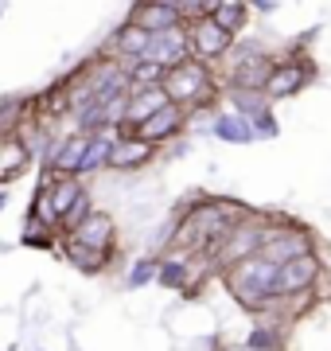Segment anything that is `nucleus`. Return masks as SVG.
I'll list each match as a JSON object with an SVG mask.
<instances>
[{"mask_svg": "<svg viewBox=\"0 0 331 351\" xmlns=\"http://www.w3.org/2000/svg\"><path fill=\"white\" fill-rule=\"evenodd\" d=\"M63 239L78 242V246H86V250L114 254V258H117V219H114V211L94 207L86 223L78 226V230H70V234H63Z\"/></svg>", "mask_w": 331, "mask_h": 351, "instance_id": "obj_7", "label": "nucleus"}, {"mask_svg": "<svg viewBox=\"0 0 331 351\" xmlns=\"http://www.w3.org/2000/svg\"><path fill=\"white\" fill-rule=\"evenodd\" d=\"M187 43H191V59H199V63H207V66L226 63L230 47H234V39H230L226 32L211 20V16L187 27Z\"/></svg>", "mask_w": 331, "mask_h": 351, "instance_id": "obj_8", "label": "nucleus"}, {"mask_svg": "<svg viewBox=\"0 0 331 351\" xmlns=\"http://www.w3.org/2000/svg\"><path fill=\"white\" fill-rule=\"evenodd\" d=\"M254 129H257V141H273V137H280V125H277V117H273V110L269 113H261V117H254Z\"/></svg>", "mask_w": 331, "mask_h": 351, "instance_id": "obj_23", "label": "nucleus"}, {"mask_svg": "<svg viewBox=\"0 0 331 351\" xmlns=\"http://www.w3.org/2000/svg\"><path fill=\"white\" fill-rule=\"evenodd\" d=\"M316 63H312V55L300 47H293L289 55H277V66H273V75H269V101H289L296 98L308 82H316Z\"/></svg>", "mask_w": 331, "mask_h": 351, "instance_id": "obj_5", "label": "nucleus"}, {"mask_svg": "<svg viewBox=\"0 0 331 351\" xmlns=\"http://www.w3.org/2000/svg\"><path fill=\"white\" fill-rule=\"evenodd\" d=\"M183 129H187V110H183V106H176V101H168L156 117H148V121L137 129V137L148 141L153 149H164L168 141H176Z\"/></svg>", "mask_w": 331, "mask_h": 351, "instance_id": "obj_12", "label": "nucleus"}, {"mask_svg": "<svg viewBox=\"0 0 331 351\" xmlns=\"http://www.w3.org/2000/svg\"><path fill=\"white\" fill-rule=\"evenodd\" d=\"M222 281H226V289H230V297H234V304L257 320V316L269 308V301L277 297L280 265H273L265 254H261V258H250V262H242V265H234V269H226V274H222Z\"/></svg>", "mask_w": 331, "mask_h": 351, "instance_id": "obj_2", "label": "nucleus"}, {"mask_svg": "<svg viewBox=\"0 0 331 351\" xmlns=\"http://www.w3.org/2000/svg\"><path fill=\"white\" fill-rule=\"evenodd\" d=\"M222 101H226V110H230V113H238V117H250V121L273 110V101H269L265 90H234V86H226V90H222Z\"/></svg>", "mask_w": 331, "mask_h": 351, "instance_id": "obj_18", "label": "nucleus"}, {"mask_svg": "<svg viewBox=\"0 0 331 351\" xmlns=\"http://www.w3.org/2000/svg\"><path fill=\"white\" fill-rule=\"evenodd\" d=\"M312 301H316V304H331V269L319 274L316 289H312Z\"/></svg>", "mask_w": 331, "mask_h": 351, "instance_id": "obj_24", "label": "nucleus"}, {"mask_svg": "<svg viewBox=\"0 0 331 351\" xmlns=\"http://www.w3.org/2000/svg\"><path fill=\"white\" fill-rule=\"evenodd\" d=\"M144 59L156 66H172L187 63L191 59V43H187V27H172V32H160V36H148V51H144Z\"/></svg>", "mask_w": 331, "mask_h": 351, "instance_id": "obj_11", "label": "nucleus"}, {"mask_svg": "<svg viewBox=\"0 0 331 351\" xmlns=\"http://www.w3.org/2000/svg\"><path fill=\"white\" fill-rule=\"evenodd\" d=\"M0 16H4V4H0Z\"/></svg>", "mask_w": 331, "mask_h": 351, "instance_id": "obj_27", "label": "nucleus"}, {"mask_svg": "<svg viewBox=\"0 0 331 351\" xmlns=\"http://www.w3.org/2000/svg\"><path fill=\"white\" fill-rule=\"evenodd\" d=\"M144 51H148V36L140 32L137 24H129V20H121V24L114 27V36H109V59H117V63H137V59H144Z\"/></svg>", "mask_w": 331, "mask_h": 351, "instance_id": "obj_14", "label": "nucleus"}, {"mask_svg": "<svg viewBox=\"0 0 331 351\" xmlns=\"http://www.w3.org/2000/svg\"><path fill=\"white\" fill-rule=\"evenodd\" d=\"M269 223H273V230H269L265 242V258L273 265H289L304 254H316V230L312 226H304L300 219L284 211H269Z\"/></svg>", "mask_w": 331, "mask_h": 351, "instance_id": "obj_4", "label": "nucleus"}, {"mask_svg": "<svg viewBox=\"0 0 331 351\" xmlns=\"http://www.w3.org/2000/svg\"><path fill=\"white\" fill-rule=\"evenodd\" d=\"M125 20L137 24L144 36H160V32L183 27L179 24V12H176V0H144V4H133Z\"/></svg>", "mask_w": 331, "mask_h": 351, "instance_id": "obj_10", "label": "nucleus"}, {"mask_svg": "<svg viewBox=\"0 0 331 351\" xmlns=\"http://www.w3.org/2000/svg\"><path fill=\"white\" fill-rule=\"evenodd\" d=\"M164 66L148 63V59H137V63H125V78H129V94L133 90H156L164 86Z\"/></svg>", "mask_w": 331, "mask_h": 351, "instance_id": "obj_20", "label": "nucleus"}, {"mask_svg": "<svg viewBox=\"0 0 331 351\" xmlns=\"http://www.w3.org/2000/svg\"><path fill=\"white\" fill-rule=\"evenodd\" d=\"M164 94H168V101L191 110V106H199V101L222 94V82H218L215 66L199 63V59H187V63L172 66V71L164 75Z\"/></svg>", "mask_w": 331, "mask_h": 351, "instance_id": "obj_3", "label": "nucleus"}, {"mask_svg": "<svg viewBox=\"0 0 331 351\" xmlns=\"http://www.w3.org/2000/svg\"><path fill=\"white\" fill-rule=\"evenodd\" d=\"M211 20H215L230 39H242V32L254 24V4H250V0H215Z\"/></svg>", "mask_w": 331, "mask_h": 351, "instance_id": "obj_16", "label": "nucleus"}, {"mask_svg": "<svg viewBox=\"0 0 331 351\" xmlns=\"http://www.w3.org/2000/svg\"><path fill=\"white\" fill-rule=\"evenodd\" d=\"M20 242H24V246H36V250H59L63 234H59L55 226H47L43 219H31V215H27L24 230H20Z\"/></svg>", "mask_w": 331, "mask_h": 351, "instance_id": "obj_19", "label": "nucleus"}, {"mask_svg": "<svg viewBox=\"0 0 331 351\" xmlns=\"http://www.w3.org/2000/svg\"><path fill=\"white\" fill-rule=\"evenodd\" d=\"M176 12H179V24L191 27L215 12V0H176Z\"/></svg>", "mask_w": 331, "mask_h": 351, "instance_id": "obj_22", "label": "nucleus"}, {"mask_svg": "<svg viewBox=\"0 0 331 351\" xmlns=\"http://www.w3.org/2000/svg\"><path fill=\"white\" fill-rule=\"evenodd\" d=\"M211 133H215L222 145H257V129L250 117H238L230 110H218L211 117Z\"/></svg>", "mask_w": 331, "mask_h": 351, "instance_id": "obj_15", "label": "nucleus"}, {"mask_svg": "<svg viewBox=\"0 0 331 351\" xmlns=\"http://www.w3.org/2000/svg\"><path fill=\"white\" fill-rule=\"evenodd\" d=\"M156 274H160V254H140V258H133L129 269H125V289L156 285Z\"/></svg>", "mask_w": 331, "mask_h": 351, "instance_id": "obj_21", "label": "nucleus"}, {"mask_svg": "<svg viewBox=\"0 0 331 351\" xmlns=\"http://www.w3.org/2000/svg\"><path fill=\"white\" fill-rule=\"evenodd\" d=\"M4 203H8V188H0V211H4Z\"/></svg>", "mask_w": 331, "mask_h": 351, "instance_id": "obj_26", "label": "nucleus"}, {"mask_svg": "<svg viewBox=\"0 0 331 351\" xmlns=\"http://www.w3.org/2000/svg\"><path fill=\"white\" fill-rule=\"evenodd\" d=\"M269 230H273L269 211H254V207H250V215H246L242 223L230 226L226 239L218 242L215 250H207L199 262H207L211 274H226L234 265H242V262H250V258H261V254H265Z\"/></svg>", "mask_w": 331, "mask_h": 351, "instance_id": "obj_1", "label": "nucleus"}, {"mask_svg": "<svg viewBox=\"0 0 331 351\" xmlns=\"http://www.w3.org/2000/svg\"><path fill=\"white\" fill-rule=\"evenodd\" d=\"M168 106V94L164 86H156V90H133L125 101V117H121V125L114 129V133H137L148 117H156V113Z\"/></svg>", "mask_w": 331, "mask_h": 351, "instance_id": "obj_13", "label": "nucleus"}, {"mask_svg": "<svg viewBox=\"0 0 331 351\" xmlns=\"http://www.w3.org/2000/svg\"><path fill=\"white\" fill-rule=\"evenodd\" d=\"M277 8H280L277 0H257V4H254V16H273Z\"/></svg>", "mask_w": 331, "mask_h": 351, "instance_id": "obj_25", "label": "nucleus"}, {"mask_svg": "<svg viewBox=\"0 0 331 351\" xmlns=\"http://www.w3.org/2000/svg\"><path fill=\"white\" fill-rule=\"evenodd\" d=\"M156 156H160V149H153L148 141H140L137 133H114L105 172H114V176H137V172H144L148 164H156Z\"/></svg>", "mask_w": 331, "mask_h": 351, "instance_id": "obj_6", "label": "nucleus"}, {"mask_svg": "<svg viewBox=\"0 0 331 351\" xmlns=\"http://www.w3.org/2000/svg\"><path fill=\"white\" fill-rule=\"evenodd\" d=\"M328 265L319 254H304V258H296V262L280 265V281H277V297H308L312 289H316L319 274H323Z\"/></svg>", "mask_w": 331, "mask_h": 351, "instance_id": "obj_9", "label": "nucleus"}, {"mask_svg": "<svg viewBox=\"0 0 331 351\" xmlns=\"http://www.w3.org/2000/svg\"><path fill=\"white\" fill-rule=\"evenodd\" d=\"M59 254H63L66 262L75 265L78 274H86V277H98V274H105V269L114 265V254L86 250V246H78V242H70V239H63V242H59Z\"/></svg>", "mask_w": 331, "mask_h": 351, "instance_id": "obj_17", "label": "nucleus"}]
</instances>
